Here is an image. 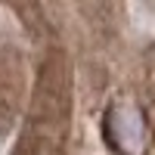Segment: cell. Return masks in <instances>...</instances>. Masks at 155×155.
<instances>
[{"label":"cell","instance_id":"1","mask_svg":"<svg viewBox=\"0 0 155 155\" xmlns=\"http://www.w3.org/2000/svg\"><path fill=\"white\" fill-rule=\"evenodd\" d=\"M106 140L121 155H140L143 149V118L134 106L115 102L106 112Z\"/></svg>","mask_w":155,"mask_h":155}]
</instances>
